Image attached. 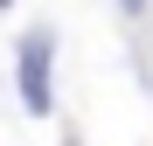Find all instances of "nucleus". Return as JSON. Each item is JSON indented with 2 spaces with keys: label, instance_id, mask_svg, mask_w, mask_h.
<instances>
[{
  "label": "nucleus",
  "instance_id": "nucleus-2",
  "mask_svg": "<svg viewBox=\"0 0 153 146\" xmlns=\"http://www.w3.org/2000/svg\"><path fill=\"white\" fill-rule=\"evenodd\" d=\"M63 146H76V139H63Z\"/></svg>",
  "mask_w": 153,
  "mask_h": 146
},
{
  "label": "nucleus",
  "instance_id": "nucleus-1",
  "mask_svg": "<svg viewBox=\"0 0 153 146\" xmlns=\"http://www.w3.org/2000/svg\"><path fill=\"white\" fill-rule=\"evenodd\" d=\"M49 56H56V35H49V28H28V35H21V104H28L35 118L56 104V97H49Z\"/></svg>",
  "mask_w": 153,
  "mask_h": 146
}]
</instances>
